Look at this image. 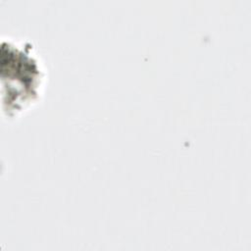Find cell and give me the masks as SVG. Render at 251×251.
I'll return each instance as SVG.
<instances>
[{
    "mask_svg": "<svg viewBox=\"0 0 251 251\" xmlns=\"http://www.w3.org/2000/svg\"><path fill=\"white\" fill-rule=\"evenodd\" d=\"M48 81L44 61L34 45L12 36L1 37L2 115L15 120L42 99Z\"/></svg>",
    "mask_w": 251,
    "mask_h": 251,
    "instance_id": "1",
    "label": "cell"
}]
</instances>
